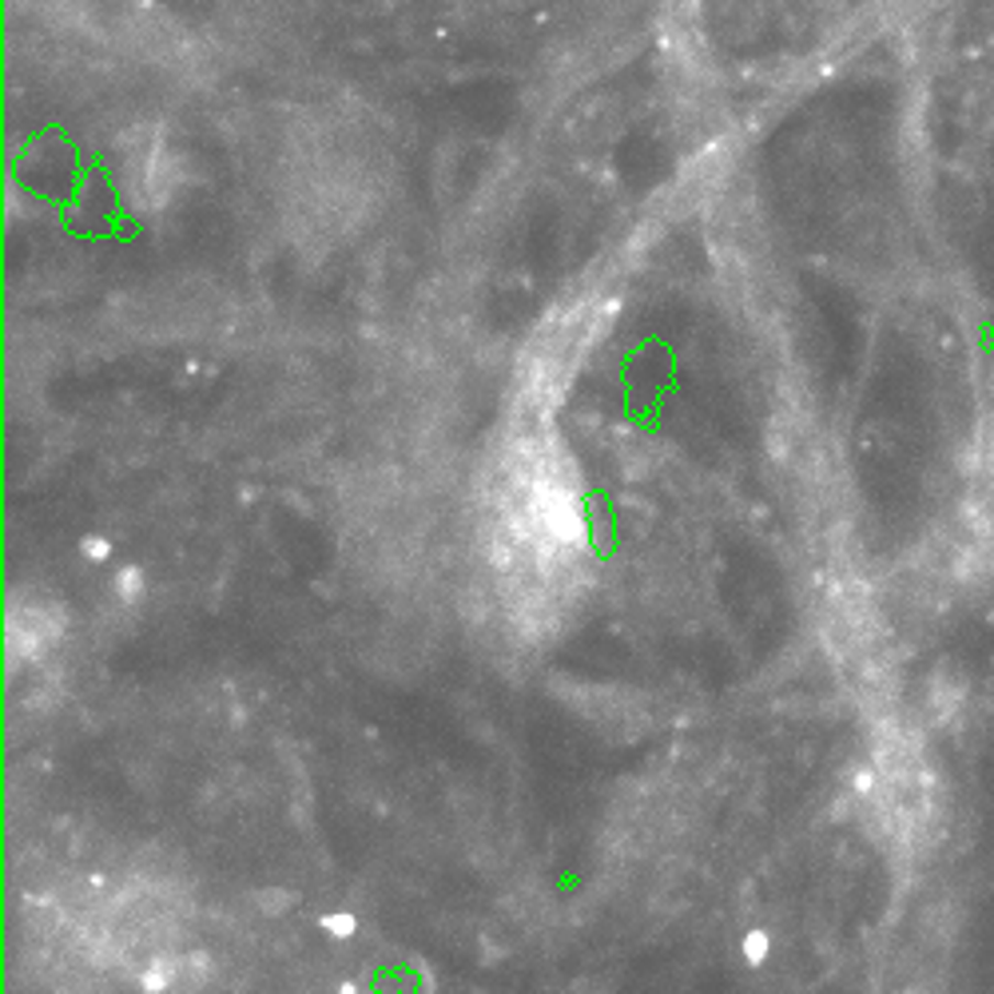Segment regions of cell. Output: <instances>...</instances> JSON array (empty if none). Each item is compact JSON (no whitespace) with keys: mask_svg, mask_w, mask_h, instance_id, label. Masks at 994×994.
<instances>
[{"mask_svg":"<svg viewBox=\"0 0 994 994\" xmlns=\"http://www.w3.org/2000/svg\"><path fill=\"white\" fill-rule=\"evenodd\" d=\"M139 589H144V577H139V569H124V573L115 577V593H120V601H124V605H132V601H136Z\"/></svg>","mask_w":994,"mask_h":994,"instance_id":"1","label":"cell"},{"mask_svg":"<svg viewBox=\"0 0 994 994\" xmlns=\"http://www.w3.org/2000/svg\"><path fill=\"white\" fill-rule=\"evenodd\" d=\"M323 931L335 935V939H350V935L358 931V923H355V915H326Z\"/></svg>","mask_w":994,"mask_h":994,"instance_id":"2","label":"cell"},{"mask_svg":"<svg viewBox=\"0 0 994 994\" xmlns=\"http://www.w3.org/2000/svg\"><path fill=\"white\" fill-rule=\"evenodd\" d=\"M764 951H768V939L760 931H752L748 939H744V954H748L752 963H760V959H764Z\"/></svg>","mask_w":994,"mask_h":994,"instance_id":"3","label":"cell"},{"mask_svg":"<svg viewBox=\"0 0 994 994\" xmlns=\"http://www.w3.org/2000/svg\"><path fill=\"white\" fill-rule=\"evenodd\" d=\"M80 549H85V557H92V561H104V557L112 554V545H108L104 537H88V541H80Z\"/></svg>","mask_w":994,"mask_h":994,"instance_id":"4","label":"cell"},{"mask_svg":"<svg viewBox=\"0 0 994 994\" xmlns=\"http://www.w3.org/2000/svg\"><path fill=\"white\" fill-rule=\"evenodd\" d=\"M338 994H358V991H355V986H350V983H346V986H343V991H338Z\"/></svg>","mask_w":994,"mask_h":994,"instance_id":"5","label":"cell"}]
</instances>
